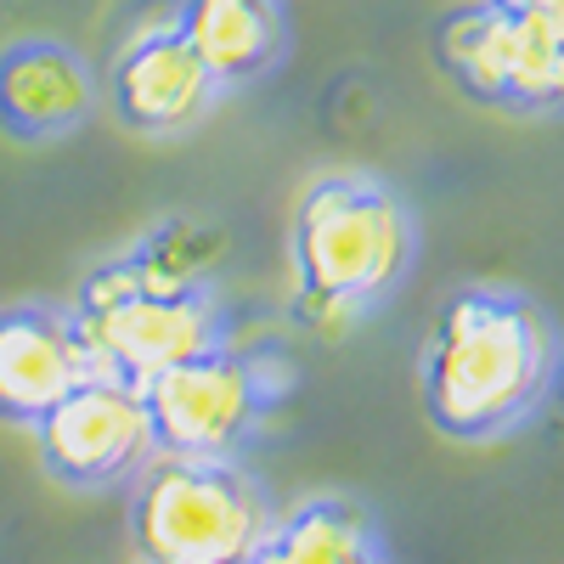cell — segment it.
I'll return each instance as SVG.
<instances>
[{
	"label": "cell",
	"instance_id": "6da1fadb",
	"mask_svg": "<svg viewBox=\"0 0 564 564\" xmlns=\"http://www.w3.org/2000/svg\"><path fill=\"white\" fill-rule=\"evenodd\" d=\"M553 327L520 294H457L423 350V401L446 435L486 441L513 430L553 384Z\"/></svg>",
	"mask_w": 564,
	"mask_h": 564
},
{
	"label": "cell",
	"instance_id": "7a4b0ae2",
	"mask_svg": "<svg viewBox=\"0 0 564 564\" xmlns=\"http://www.w3.org/2000/svg\"><path fill=\"white\" fill-rule=\"evenodd\" d=\"M300 294L334 300L361 316L379 305L412 265V220L390 186L367 175L316 181L294 220Z\"/></svg>",
	"mask_w": 564,
	"mask_h": 564
},
{
	"label": "cell",
	"instance_id": "3957f363",
	"mask_svg": "<svg viewBox=\"0 0 564 564\" xmlns=\"http://www.w3.org/2000/svg\"><path fill=\"white\" fill-rule=\"evenodd\" d=\"M130 525L148 564H238L260 553L271 502L226 457H159L135 486Z\"/></svg>",
	"mask_w": 564,
	"mask_h": 564
},
{
	"label": "cell",
	"instance_id": "277c9868",
	"mask_svg": "<svg viewBox=\"0 0 564 564\" xmlns=\"http://www.w3.org/2000/svg\"><path fill=\"white\" fill-rule=\"evenodd\" d=\"M68 316L90 356V379H119L130 390H148L159 372L220 345V311L204 289L159 294L135 282L124 260L90 271Z\"/></svg>",
	"mask_w": 564,
	"mask_h": 564
},
{
	"label": "cell",
	"instance_id": "5b68a950",
	"mask_svg": "<svg viewBox=\"0 0 564 564\" xmlns=\"http://www.w3.org/2000/svg\"><path fill=\"white\" fill-rule=\"evenodd\" d=\"M441 68L457 90L508 113L564 108V34L508 0H468L435 29Z\"/></svg>",
	"mask_w": 564,
	"mask_h": 564
},
{
	"label": "cell",
	"instance_id": "8992f818",
	"mask_svg": "<svg viewBox=\"0 0 564 564\" xmlns=\"http://www.w3.org/2000/svg\"><path fill=\"white\" fill-rule=\"evenodd\" d=\"M141 401H148L153 441L164 457H231L265 406V384L249 356L215 345L159 372Z\"/></svg>",
	"mask_w": 564,
	"mask_h": 564
},
{
	"label": "cell",
	"instance_id": "52a82bcc",
	"mask_svg": "<svg viewBox=\"0 0 564 564\" xmlns=\"http://www.w3.org/2000/svg\"><path fill=\"white\" fill-rule=\"evenodd\" d=\"M45 468L63 486H113L159 457L141 390L119 379H85L34 423Z\"/></svg>",
	"mask_w": 564,
	"mask_h": 564
},
{
	"label": "cell",
	"instance_id": "ba28073f",
	"mask_svg": "<svg viewBox=\"0 0 564 564\" xmlns=\"http://www.w3.org/2000/svg\"><path fill=\"white\" fill-rule=\"evenodd\" d=\"M220 97L215 74L198 63V52L186 45L175 12L164 23L135 29L119 57L108 68V102L119 113V124L141 130V135H170L198 124Z\"/></svg>",
	"mask_w": 564,
	"mask_h": 564
},
{
	"label": "cell",
	"instance_id": "9c48e42d",
	"mask_svg": "<svg viewBox=\"0 0 564 564\" xmlns=\"http://www.w3.org/2000/svg\"><path fill=\"white\" fill-rule=\"evenodd\" d=\"M85 379H90V356L68 311L52 305L0 311V423H29L34 430Z\"/></svg>",
	"mask_w": 564,
	"mask_h": 564
},
{
	"label": "cell",
	"instance_id": "30bf717a",
	"mask_svg": "<svg viewBox=\"0 0 564 564\" xmlns=\"http://www.w3.org/2000/svg\"><path fill=\"white\" fill-rule=\"evenodd\" d=\"M97 108V74L63 40H12L0 52V130L18 141H57Z\"/></svg>",
	"mask_w": 564,
	"mask_h": 564
},
{
	"label": "cell",
	"instance_id": "8fae6325",
	"mask_svg": "<svg viewBox=\"0 0 564 564\" xmlns=\"http://www.w3.org/2000/svg\"><path fill=\"white\" fill-rule=\"evenodd\" d=\"M175 23L220 90L271 74L282 63V45H289L282 0H181Z\"/></svg>",
	"mask_w": 564,
	"mask_h": 564
},
{
	"label": "cell",
	"instance_id": "7c38bea8",
	"mask_svg": "<svg viewBox=\"0 0 564 564\" xmlns=\"http://www.w3.org/2000/svg\"><path fill=\"white\" fill-rule=\"evenodd\" d=\"M254 564H390V553L356 502L316 497L271 520Z\"/></svg>",
	"mask_w": 564,
	"mask_h": 564
},
{
	"label": "cell",
	"instance_id": "4fadbf2b",
	"mask_svg": "<svg viewBox=\"0 0 564 564\" xmlns=\"http://www.w3.org/2000/svg\"><path fill=\"white\" fill-rule=\"evenodd\" d=\"M508 7H520V12H531V18H542L547 29L564 34V0H508Z\"/></svg>",
	"mask_w": 564,
	"mask_h": 564
},
{
	"label": "cell",
	"instance_id": "5bb4252c",
	"mask_svg": "<svg viewBox=\"0 0 564 564\" xmlns=\"http://www.w3.org/2000/svg\"><path fill=\"white\" fill-rule=\"evenodd\" d=\"M238 564H254V558H238Z\"/></svg>",
	"mask_w": 564,
	"mask_h": 564
}]
</instances>
